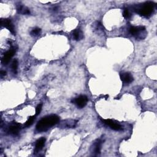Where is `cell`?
Returning <instances> with one entry per match:
<instances>
[{"label": "cell", "instance_id": "obj_1", "mask_svg": "<svg viewBox=\"0 0 157 157\" xmlns=\"http://www.w3.org/2000/svg\"><path fill=\"white\" fill-rule=\"evenodd\" d=\"M60 121V117L56 115H51L43 118L39 120L36 126L38 132H44L48 130L50 127L57 124Z\"/></svg>", "mask_w": 157, "mask_h": 157}, {"label": "cell", "instance_id": "obj_2", "mask_svg": "<svg viewBox=\"0 0 157 157\" xmlns=\"http://www.w3.org/2000/svg\"><path fill=\"white\" fill-rule=\"evenodd\" d=\"M154 9V4L152 2H146L144 3L141 7L136 9V11L141 15L147 17L150 15Z\"/></svg>", "mask_w": 157, "mask_h": 157}, {"label": "cell", "instance_id": "obj_3", "mask_svg": "<svg viewBox=\"0 0 157 157\" xmlns=\"http://www.w3.org/2000/svg\"><path fill=\"white\" fill-rule=\"evenodd\" d=\"M87 102H88V98L85 95L79 96L73 100V103H74L80 109L84 108L87 105Z\"/></svg>", "mask_w": 157, "mask_h": 157}, {"label": "cell", "instance_id": "obj_4", "mask_svg": "<svg viewBox=\"0 0 157 157\" xmlns=\"http://www.w3.org/2000/svg\"><path fill=\"white\" fill-rule=\"evenodd\" d=\"M102 121L104 124L109 126L110 128L115 131H120L123 130L122 127L118 124H116L115 122L110 119H102Z\"/></svg>", "mask_w": 157, "mask_h": 157}, {"label": "cell", "instance_id": "obj_5", "mask_svg": "<svg viewBox=\"0 0 157 157\" xmlns=\"http://www.w3.org/2000/svg\"><path fill=\"white\" fill-rule=\"evenodd\" d=\"M120 77L121 80L125 84H130L133 81V77L129 73H121Z\"/></svg>", "mask_w": 157, "mask_h": 157}, {"label": "cell", "instance_id": "obj_6", "mask_svg": "<svg viewBox=\"0 0 157 157\" xmlns=\"http://www.w3.org/2000/svg\"><path fill=\"white\" fill-rule=\"evenodd\" d=\"M15 52V51L14 49H11L6 52L2 59V63L4 65H7L10 61V59H12V57L14 56Z\"/></svg>", "mask_w": 157, "mask_h": 157}, {"label": "cell", "instance_id": "obj_7", "mask_svg": "<svg viewBox=\"0 0 157 157\" xmlns=\"http://www.w3.org/2000/svg\"><path fill=\"white\" fill-rule=\"evenodd\" d=\"M20 129V125L19 124H17L16 122L11 124L8 127V133L10 135H16L19 133V131Z\"/></svg>", "mask_w": 157, "mask_h": 157}, {"label": "cell", "instance_id": "obj_8", "mask_svg": "<svg viewBox=\"0 0 157 157\" xmlns=\"http://www.w3.org/2000/svg\"><path fill=\"white\" fill-rule=\"evenodd\" d=\"M1 24L2 26L8 28V30L12 33L13 34H15V30L13 24V23L11 22L10 20L9 19H2L1 20Z\"/></svg>", "mask_w": 157, "mask_h": 157}, {"label": "cell", "instance_id": "obj_9", "mask_svg": "<svg viewBox=\"0 0 157 157\" xmlns=\"http://www.w3.org/2000/svg\"><path fill=\"white\" fill-rule=\"evenodd\" d=\"M145 28L144 27H131L130 28V33L133 36H137L141 31H144Z\"/></svg>", "mask_w": 157, "mask_h": 157}, {"label": "cell", "instance_id": "obj_10", "mask_svg": "<svg viewBox=\"0 0 157 157\" xmlns=\"http://www.w3.org/2000/svg\"><path fill=\"white\" fill-rule=\"evenodd\" d=\"M45 137H41L36 141V145H35V150H34V152H38L41 150L43 147V146L45 144Z\"/></svg>", "mask_w": 157, "mask_h": 157}, {"label": "cell", "instance_id": "obj_11", "mask_svg": "<svg viewBox=\"0 0 157 157\" xmlns=\"http://www.w3.org/2000/svg\"><path fill=\"white\" fill-rule=\"evenodd\" d=\"M73 36L75 39V40H80L81 39H82L84 38V34L82 31H81L80 29H76L75 30L74 33H73Z\"/></svg>", "mask_w": 157, "mask_h": 157}, {"label": "cell", "instance_id": "obj_12", "mask_svg": "<svg viewBox=\"0 0 157 157\" xmlns=\"http://www.w3.org/2000/svg\"><path fill=\"white\" fill-rule=\"evenodd\" d=\"M17 11L20 14H30V10H29L27 8L23 6H19L17 8Z\"/></svg>", "mask_w": 157, "mask_h": 157}, {"label": "cell", "instance_id": "obj_13", "mask_svg": "<svg viewBox=\"0 0 157 157\" xmlns=\"http://www.w3.org/2000/svg\"><path fill=\"white\" fill-rule=\"evenodd\" d=\"M101 141H98L95 144L94 146V152L96 154H100L101 152Z\"/></svg>", "mask_w": 157, "mask_h": 157}, {"label": "cell", "instance_id": "obj_14", "mask_svg": "<svg viewBox=\"0 0 157 157\" xmlns=\"http://www.w3.org/2000/svg\"><path fill=\"white\" fill-rule=\"evenodd\" d=\"M34 119H35V117H34V116H31V117H29L28 120L26 121V123L25 124V126L28 127V126H31L33 124Z\"/></svg>", "mask_w": 157, "mask_h": 157}, {"label": "cell", "instance_id": "obj_15", "mask_svg": "<svg viewBox=\"0 0 157 157\" xmlns=\"http://www.w3.org/2000/svg\"><path fill=\"white\" fill-rule=\"evenodd\" d=\"M17 68H18V61L17 60H14L12 63V70L14 74L17 73Z\"/></svg>", "mask_w": 157, "mask_h": 157}, {"label": "cell", "instance_id": "obj_16", "mask_svg": "<svg viewBox=\"0 0 157 157\" xmlns=\"http://www.w3.org/2000/svg\"><path fill=\"white\" fill-rule=\"evenodd\" d=\"M40 32H41V30H40V28H36L33 29V30L31 31V34L32 36H36L39 35V34L40 33Z\"/></svg>", "mask_w": 157, "mask_h": 157}, {"label": "cell", "instance_id": "obj_17", "mask_svg": "<svg viewBox=\"0 0 157 157\" xmlns=\"http://www.w3.org/2000/svg\"><path fill=\"white\" fill-rule=\"evenodd\" d=\"M124 17L125 19H128L130 17V14L129 12V10L128 9H125L124 11Z\"/></svg>", "mask_w": 157, "mask_h": 157}, {"label": "cell", "instance_id": "obj_18", "mask_svg": "<svg viewBox=\"0 0 157 157\" xmlns=\"http://www.w3.org/2000/svg\"><path fill=\"white\" fill-rule=\"evenodd\" d=\"M42 109V104H40L39 105H38V106L36 107V115H38L40 114V111H41Z\"/></svg>", "mask_w": 157, "mask_h": 157}, {"label": "cell", "instance_id": "obj_19", "mask_svg": "<svg viewBox=\"0 0 157 157\" xmlns=\"http://www.w3.org/2000/svg\"><path fill=\"white\" fill-rule=\"evenodd\" d=\"M0 74H1V76H4V75H6V72L4 71H1V73H0Z\"/></svg>", "mask_w": 157, "mask_h": 157}]
</instances>
